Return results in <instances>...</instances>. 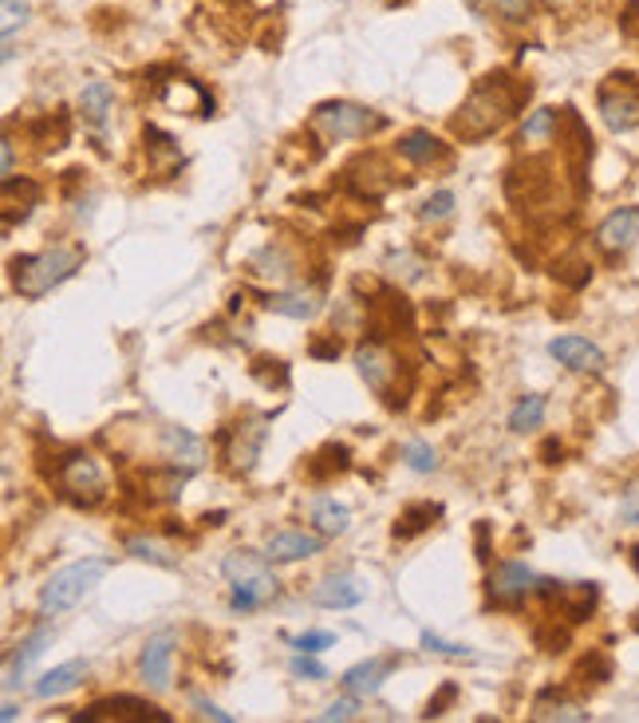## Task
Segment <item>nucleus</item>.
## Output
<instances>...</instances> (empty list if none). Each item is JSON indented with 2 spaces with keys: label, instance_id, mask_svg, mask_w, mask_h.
<instances>
[{
  "label": "nucleus",
  "instance_id": "1",
  "mask_svg": "<svg viewBox=\"0 0 639 723\" xmlns=\"http://www.w3.org/2000/svg\"><path fill=\"white\" fill-rule=\"evenodd\" d=\"M513 103H517V95L505 88L502 76H490V80H482L470 91V100H466L463 111L450 120V131L466 143L486 139L493 131H502V123L513 115Z\"/></svg>",
  "mask_w": 639,
  "mask_h": 723
},
{
  "label": "nucleus",
  "instance_id": "2",
  "mask_svg": "<svg viewBox=\"0 0 639 723\" xmlns=\"http://www.w3.org/2000/svg\"><path fill=\"white\" fill-rule=\"evenodd\" d=\"M79 266H83L79 246H52L39 253H24V258H12V289L24 301H36L56 285H64Z\"/></svg>",
  "mask_w": 639,
  "mask_h": 723
},
{
  "label": "nucleus",
  "instance_id": "3",
  "mask_svg": "<svg viewBox=\"0 0 639 723\" xmlns=\"http://www.w3.org/2000/svg\"><path fill=\"white\" fill-rule=\"evenodd\" d=\"M269 557L256 554V550H233L221 562V574L233 585V609L237 613H249V609H261L265 601H273L281 594L273 569H269Z\"/></svg>",
  "mask_w": 639,
  "mask_h": 723
},
{
  "label": "nucleus",
  "instance_id": "4",
  "mask_svg": "<svg viewBox=\"0 0 639 723\" xmlns=\"http://www.w3.org/2000/svg\"><path fill=\"white\" fill-rule=\"evenodd\" d=\"M107 557H83V562H71L64 569L48 577V581L39 585V613L44 617H59L76 609L83 597L95 589L103 577H107Z\"/></svg>",
  "mask_w": 639,
  "mask_h": 723
},
{
  "label": "nucleus",
  "instance_id": "5",
  "mask_svg": "<svg viewBox=\"0 0 639 723\" xmlns=\"http://www.w3.org/2000/svg\"><path fill=\"white\" fill-rule=\"evenodd\" d=\"M387 120L375 115L372 108H360V103L335 100V103H320L312 111V131H320L328 143H344V139H367L375 131H384Z\"/></svg>",
  "mask_w": 639,
  "mask_h": 723
},
{
  "label": "nucleus",
  "instance_id": "6",
  "mask_svg": "<svg viewBox=\"0 0 639 723\" xmlns=\"http://www.w3.org/2000/svg\"><path fill=\"white\" fill-rule=\"evenodd\" d=\"M56 478L71 502L95 506V502H103V495H107V475H103L99 459L88 455V451H71V455L59 459Z\"/></svg>",
  "mask_w": 639,
  "mask_h": 723
},
{
  "label": "nucleus",
  "instance_id": "7",
  "mask_svg": "<svg viewBox=\"0 0 639 723\" xmlns=\"http://www.w3.org/2000/svg\"><path fill=\"white\" fill-rule=\"evenodd\" d=\"M355 372L364 376V384L372 387L375 396H384V404L395 407V380H399V360L384 340H367L355 348Z\"/></svg>",
  "mask_w": 639,
  "mask_h": 723
},
{
  "label": "nucleus",
  "instance_id": "8",
  "mask_svg": "<svg viewBox=\"0 0 639 723\" xmlns=\"http://www.w3.org/2000/svg\"><path fill=\"white\" fill-rule=\"evenodd\" d=\"M174 648H178L174 629H162V633L147 636V644H142V653H138V676H142V684H147L150 692H167L170 688Z\"/></svg>",
  "mask_w": 639,
  "mask_h": 723
},
{
  "label": "nucleus",
  "instance_id": "9",
  "mask_svg": "<svg viewBox=\"0 0 639 723\" xmlns=\"http://www.w3.org/2000/svg\"><path fill=\"white\" fill-rule=\"evenodd\" d=\"M541 577L533 574L525 562H498L486 577V594L493 605H522L529 594H537Z\"/></svg>",
  "mask_w": 639,
  "mask_h": 723
},
{
  "label": "nucleus",
  "instance_id": "10",
  "mask_svg": "<svg viewBox=\"0 0 639 723\" xmlns=\"http://www.w3.org/2000/svg\"><path fill=\"white\" fill-rule=\"evenodd\" d=\"M76 720L95 723V720H115V723H170V715L162 708L147 700H135V696H107V700H95L88 712H79Z\"/></svg>",
  "mask_w": 639,
  "mask_h": 723
},
{
  "label": "nucleus",
  "instance_id": "11",
  "mask_svg": "<svg viewBox=\"0 0 639 723\" xmlns=\"http://www.w3.org/2000/svg\"><path fill=\"white\" fill-rule=\"evenodd\" d=\"M269 419H246V423H237L229 431V443H226V459H229V471L237 475H249L261 459V447H265V436H269Z\"/></svg>",
  "mask_w": 639,
  "mask_h": 723
},
{
  "label": "nucleus",
  "instance_id": "12",
  "mask_svg": "<svg viewBox=\"0 0 639 723\" xmlns=\"http://www.w3.org/2000/svg\"><path fill=\"white\" fill-rule=\"evenodd\" d=\"M320 550H324V534L320 530H276L265 542V557L273 565L305 562V557L320 554Z\"/></svg>",
  "mask_w": 639,
  "mask_h": 723
},
{
  "label": "nucleus",
  "instance_id": "13",
  "mask_svg": "<svg viewBox=\"0 0 639 723\" xmlns=\"http://www.w3.org/2000/svg\"><path fill=\"white\" fill-rule=\"evenodd\" d=\"M162 459L174 466L178 475H194L206 463V443L186 427H162Z\"/></svg>",
  "mask_w": 639,
  "mask_h": 723
},
{
  "label": "nucleus",
  "instance_id": "14",
  "mask_svg": "<svg viewBox=\"0 0 639 723\" xmlns=\"http://www.w3.org/2000/svg\"><path fill=\"white\" fill-rule=\"evenodd\" d=\"M312 601L324 609H355L367 601V581L355 574H328L312 585Z\"/></svg>",
  "mask_w": 639,
  "mask_h": 723
},
{
  "label": "nucleus",
  "instance_id": "15",
  "mask_svg": "<svg viewBox=\"0 0 639 723\" xmlns=\"http://www.w3.org/2000/svg\"><path fill=\"white\" fill-rule=\"evenodd\" d=\"M636 241H639V206L612 210L608 218L596 226V246L604 253H628Z\"/></svg>",
  "mask_w": 639,
  "mask_h": 723
},
{
  "label": "nucleus",
  "instance_id": "16",
  "mask_svg": "<svg viewBox=\"0 0 639 723\" xmlns=\"http://www.w3.org/2000/svg\"><path fill=\"white\" fill-rule=\"evenodd\" d=\"M549 357L569 372H604V352L589 337H557L549 344Z\"/></svg>",
  "mask_w": 639,
  "mask_h": 723
},
{
  "label": "nucleus",
  "instance_id": "17",
  "mask_svg": "<svg viewBox=\"0 0 639 723\" xmlns=\"http://www.w3.org/2000/svg\"><path fill=\"white\" fill-rule=\"evenodd\" d=\"M601 120L608 131H616V135H624V131H636L639 127V95L636 91H612L604 88L601 91Z\"/></svg>",
  "mask_w": 639,
  "mask_h": 723
},
{
  "label": "nucleus",
  "instance_id": "18",
  "mask_svg": "<svg viewBox=\"0 0 639 723\" xmlns=\"http://www.w3.org/2000/svg\"><path fill=\"white\" fill-rule=\"evenodd\" d=\"M83 680H88V660H68L39 676V680L32 684V696H36V700H59V696L76 692Z\"/></svg>",
  "mask_w": 639,
  "mask_h": 723
},
{
  "label": "nucleus",
  "instance_id": "19",
  "mask_svg": "<svg viewBox=\"0 0 639 723\" xmlns=\"http://www.w3.org/2000/svg\"><path fill=\"white\" fill-rule=\"evenodd\" d=\"M391 668H395L391 656H372V660H360L344 673V688L347 692H355V696H375L379 688H384V680H387Z\"/></svg>",
  "mask_w": 639,
  "mask_h": 723
},
{
  "label": "nucleus",
  "instance_id": "20",
  "mask_svg": "<svg viewBox=\"0 0 639 723\" xmlns=\"http://www.w3.org/2000/svg\"><path fill=\"white\" fill-rule=\"evenodd\" d=\"M162 103L182 108V111H194V115H214V100L206 95V88H202L197 80H186V76L167 80V88H162Z\"/></svg>",
  "mask_w": 639,
  "mask_h": 723
},
{
  "label": "nucleus",
  "instance_id": "21",
  "mask_svg": "<svg viewBox=\"0 0 639 723\" xmlns=\"http://www.w3.org/2000/svg\"><path fill=\"white\" fill-rule=\"evenodd\" d=\"M265 305L281 317L293 320H312L320 313V293L316 289H285V293H269Z\"/></svg>",
  "mask_w": 639,
  "mask_h": 723
},
{
  "label": "nucleus",
  "instance_id": "22",
  "mask_svg": "<svg viewBox=\"0 0 639 723\" xmlns=\"http://www.w3.org/2000/svg\"><path fill=\"white\" fill-rule=\"evenodd\" d=\"M115 108V88L107 80H91L88 88L79 91V115L91 123V127H103Z\"/></svg>",
  "mask_w": 639,
  "mask_h": 723
},
{
  "label": "nucleus",
  "instance_id": "23",
  "mask_svg": "<svg viewBox=\"0 0 639 723\" xmlns=\"http://www.w3.org/2000/svg\"><path fill=\"white\" fill-rule=\"evenodd\" d=\"M399 155H403L407 162H414V167H431V162L446 159V147L434 139L431 131H411V135H403V143H399Z\"/></svg>",
  "mask_w": 639,
  "mask_h": 723
},
{
  "label": "nucleus",
  "instance_id": "24",
  "mask_svg": "<svg viewBox=\"0 0 639 723\" xmlns=\"http://www.w3.org/2000/svg\"><path fill=\"white\" fill-rule=\"evenodd\" d=\"M596 597L601 589L592 581H577V585H561V594H557V605L564 609L569 621H589V613L596 609Z\"/></svg>",
  "mask_w": 639,
  "mask_h": 723
},
{
  "label": "nucleus",
  "instance_id": "25",
  "mask_svg": "<svg viewBox=\"0 0 639 723\" xmlns=\"http://www.w3.org/2000/svg\"><path fill=\"white\" fill-rule=\"evenodd\" d=\"M312 526L324 538H340V534H347V526H352V510H347L344 502H335V498H316Z\"/></svg>",
  "mask_w": 639,
  "mask_h": 723
},
{
  "label": "nucleus",
  "instance_id": "26",
  "mask_svg": "<svg viewBox=\"0 0 639 723\" xmlns=\"http://www.w3.org/2000/svg\"><path fill=\"white\" fill-rule=\"evenodd\" d=\"M52 644V633L48 629H36V633L28 636V641H20L16 644V653H12V660H9V684H20V676L28 673L32 664L44 656V648Z\"/></svg>",
  "mask_w": 639,
  "mask_h": 723
},
{
  "label": "nucleus",
  "instance_id": "27",
  "mask_svg": "<svg viewBox=\"0 0 639 723\" xmlns=\"http://www.w3.org/2000/svg\"><path fill=\"white\" fill-rule=\"evenodd\" d=\"M438 515H443V506H434V502H414V506H407L403 515H399V522H395V538H399V542H407V538L423 534V530H431L434 518H438Z\"/></svg>",
  "mask_w": 639,
  "mask_h": 723
},
{
  "label": "nucleus",
  "instance_id": "28",
  "mask_svg": "<svg viewBox=\"0 0 639 723\" xmlns=\"http://www.w3.org/2000/svg\"><path fill=\"white\" fill-rule=\"evenodd\" d=\"M384 269H387V278L403 281V285H414V281L426 278V269H431V266H426L419 253H411V249H399V253H387Z\"/></svg>",
  "mask_w": 639,
  "mask_h": 723
},
{
  "label": "nucleus",
  "instance_id": "29",
  "mask_svg": "<svg viewBox=\"0 0 639 723\" xmlns=\"http://www.w3.org/2000/svg\"><path fill=\"white\" fill-rule=\"evenodd\" d=\"M533 720H537V723H549V720L584 723V720H589V712H584L581 703H572V700H552V696H541V700L533 703Z\"/></svg>",
  "mask_w": 639,
  "mask_h": 723
},
{
  "label": "nucleus",
  "instance_id": "30",
  "mask_svg": "<svg viewBox=\"0 0 639 723\" xmlns=\"http://www.w3.org/2000/svg\"><path fill=\"white\" fill-rule=\"evenodd\" d=\"M545 407H549V399L537 396V392H533V396H522L517 404H513V411H510V431L525 436V431H533V427H541Z\"/></svg>",
  "mask_w": 639,
  "mask_h": 723
},
{
  "label": "nucleus",
  "instance_id": "31",
  "mask_svg": "<svg viewBox=\"0 0 639 723\" xmlns=\"http://www.w3.org/2000/svg\"><path fill=\"white\" fill-rule=\"evenodd\" d=\"M127 554L147 565H162V569H170V565L178 562L174 550H170L162 538H127Z\"/></svg>",
  "mask_w": 639,
  "mask_h": 723
},
{
  "label": "nucleus",
  "instance_id": "32",
  "mask_svg": "<svg viewBox=\"0 0 639 723\" xmlns=\"http://www.w3.org/2000/svg\"><path fill=\"white\" fill-rule=\"evenodd\" d=\"M253 273L256 278H265V281H288L293 278V261H288V253L285 249H276V246H269V249H261L253 258Z\"/></svg>",
  "mask_w": 639,
  "mask_h": 723
},
{
  "label": "nucleus",
  "instance_id": "33",
  "mask_svg": "<svg viewBox=\"0 0 639 723\" xmlns=\"http://www.w3.org/2000/svg\"><path fill=\"white\" fill-rule=\"evenodd\" d=\"M557 120H561V115L552 108H537L529 120L522 123V143H549L552 135H557Z\"/></svg>",
  "mask_w": 639,
  "mask_h": 723
},
{
  "label": "nucleus",
  "instance_id": "34",
  "mask_svg": "<svg viewBox=\"0 0 639 723\" xmlns=\"http://www.w3.org/2000/svg\"><path fill=\"white\" fill-rule=\"evenodd\" d=\"M347 466H352V455H347V447L328 443L324 451H320V455H316L312 463H308V475H312V478H328L332 471L340 475V471H347Z\"/></svg>",
  "mask_w": 639,
  "mask_h": 723
},
{
  "label": "nucleus",
  "instance_id": "35",
  "mask_svg": "<svg viewBox=\"0 0 639 723\" xmlns=\"http://www.w3.org/2000/svg\"><path fill=\"white\" fill-rule=\"evenodd\" d=\"M403 463L411 466L414 475H431V471H438V451L426 439H411L403 447Z\"/></svg>",
  "mask_w": 639,
  "mask_h": 723
},
{
  "label": "nucleus",
  "instance_id": "36",
  "mask_svg": "<svg viewBox=\"0 0 639 723\" xmlns=\"http://www.w3.org/2000/svg\"><path fill=\"white\" fill-rule=\"evenodd\" d=\"M454 206H458L454 190H434L431 199L419 206V218H423V222H446L454 214Z\"/></svg>",
  "mask_w": 639,
  "mask_h": 723
},
{
  "label": "nucleus",
  "instance_id": "37",
  "mask_svg": "<svg viewBox=\"0 0 639 723\" xmlns=\"http://www.w3.org/2000/svg\"><path fill=\"white\" fill-rule=\"evenodd\" d=\"M419 644H423L426 653H438V656H454V660H470V648L466 644H454V641H443L438 633H423L419 636Z\"/></svg>",
  "mask_w": 639,
  "mask_h": 723
},
{
  "label": "nucleus",
  "instance_id": "38",
  "mask_svg": "<svg viewBox=\"0 0 639 723\" xmlns=\"http://www.w3.org/2000/svg\"><path fill=\"white\" fill-rule=\"evenodd\" d=\"M288 673L300 676V680H324L328 668L316 660V653H296L293 660H288Z\"/></svg>",
  "mask_w": 639,
  "mask_h": 723
},
{
  "label": "nucleus",
  "instance_id": "39",
  "mask_svg": "<svg viewBox=\"0 0 639 723\" xmlns=\"http://www.w3.org/2000/svg\"><path fill=\"white\" fill-rule=\"evenodd\" d=\"M332 644H335V633H328V629H312V633H305V636H293L296 653H324Z\"/></svg>",
  "mask_w": 639,
  "mask_h": 723
},
{
  "label": "nucleus",
  "instance_id": "40",
  "mask_svg": "<svg viewBox=\"0 0 639 723\" xmlns=\"http://www.w3.org/2000/svg\"><path fill=\"white\" fill-rule=\"evenodd\" d=\"M360 715V703H355V692L352 696H344V700H332L324 708V712L316 715V720H324V723H332V720H340V723H347V720H355Z\"/></svg>",
  "mask_w": 639,
  "mask_h": 723
},
{
  "label": "nucleus",
  "instance_id": "41",
  "mask_svg": "<svg viewBox=\"0 0 639 723\" xmlns=\"http://www.w3.org/2000/svg\"><path fill=\"white\" fill-rule=\"evenodd\" d=\"M24 21H28V4L24 0H4V41H12Z\"/></svg>",
  "mask_w": 639,
  "mask_h": 723
},
{
  "label": "nucleus",
  "instance_id": "42",
  "mask_svg": "<svg viewBox=\"0 0 639 723\" xmlns=\"http://www.w3.org/2000/svg\"><path fill=\"white\" fill-rule=\"evenodd\" d=\"M620 518H624V526H639V478L628 486V490H624V498H620Z\"/></svg>",
  "mask_w": 639,
  "mask_h": 723
},
{
  "label": "nucleus",
  "instance_id": "43",
  "mask_svg": "<svg viewBox=\"0 0 639 723\" xmlns=\"http://www.w3.org/2000/svg\"><path fill=\"white\" fill-rule=\"evenodd\" d=\"M493 9L502 12L505 21H525L533 9V0H493Z\"/></svg>",
  "mask_w": 639,
  "mask_h": 723
},
{
  "label": "nucleus",
  "instance_id": "44",
  "mask_svg": "<svg viewBox=\"0 0 639 723\" xmlns=\"http://www.w3.org/2000/svg\"><path fill=\"white\" fill-rule=\"evenodd\" d=\"M454 696H458V684H446L443 692H438V696H434L431 703H426V720H434V715H443V708H446V703L454 700Z\"/></svg>",
  "mask_w": 639,
  "mask_h": 723
},
{
  "label": "nucleus",
  "instance_id": "45",
  "mask_svg": "<svg viewBox=\"0 0 639 723\" xmlns=\"http://www.w3.org/2000/svg\"><path fill=\"white\" fill-rule=\"evenodd\" d=\"M194 708L202 715H209V720H217V723H233V715L229 712H221V708H217V703H209V700H202V696H194Z\"/></svg>",
  "mask_w": 639,
  "mask_h": 723
},
{
  "label": "nucleus",
  "instance_id": "46",
  "mask_svg": "<svg viewBox=\"0 0 639 723\" xmlns=\"http://www.w3.org/2000/svg\"><path fill=\"white\" fill-rule=\"evenodd\" d=\"M0 147H4V182H12V179H16V143L4 135V143H0Z\"/></svg>",
  "mask_w": 639,
  "mask_h": 723
},
{
  "label": "nucleus",
  "instance_id": "47",
  "mask_svg": "<svg viewBox=\"0 0 639 723\" xmlns=\"http://www.w3.org/2000/svg\"><path fill=\"white\" fill-rule=\"evenodd\" d=\"M312 357L316 360H335L340 357V344H312Z\"/></svg>",
  "mask_w": 639,
  "mask_h": 723
},
{
  "label": "nucleus",
  "instance_id": "48",
  "mask_svg": "<svg viewBox=\"0 0 639 723\" xmlns=\"http://www.w3.org/2000/svg\"><path fill=\"white\" fill-rule=\"evenodd\" d=\"M478 557H482V562H490V545H486V522L478 526Z\"/></svg>",
  "mask_w": 639,
  "mask_h": 723
},
{
  "label": "nucleus",
  "instance_id": "49",
  "mask_svg": "<svg viewBox=\"0 0 639 723\" xmlns=\"http://www.w3.org/2000/svg\"><path fill=\"white\" fill-rule=\"evenodd\" d=\"M16 715H20L16 703H4V708H0V720H4V723H12V720H16Z\"/></svg>",
  "mask_w": 639,
  "mask_h": 723
},
{
  "label": "nucleus",
  "instance_id": "50",
  "mask_svg": "<svg viewBox=\"0 0 639 723\" xmlns=\"http://www.w3.org/2000/svg\"><path fill=\"white\" fill-rule=\"evenodd\" d=\"M631 562H636V569H639V545H636V550H631Z\"/></svg>",
  "mask_w": 639,
  "mask_h": 723
},
{
  "label": "nucleus",
  "instance_id": "51",
  "mask_svg": "<svg viewBox=\"0 0 639 723\" xmlns=\"http://www.w3.org/2000/svg\"><path fill=\"white\" fill-rule=\"evenodd\" d=\"M549 4H569V0H549Z\"/></svg>",
  "mask_w": 639,
  "mask_h": 723
}]
</instances>
